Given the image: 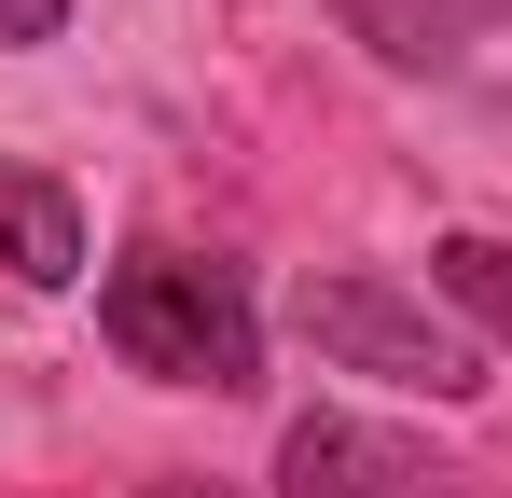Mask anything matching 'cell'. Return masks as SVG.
Returning <instances> with one entry per match:
<instances>
[{"mask_svg":"<svg viewBox=\"0 0 512 498\" xmlns=\"http://www.w3.org/2000/svg\"><path fill=\"white\" fill-rule=\"evenodd\" d=\"M97 332L153 374V388H208V402H236L263 388V305L250 277L222 263V249H125L111 277H97Z\"/></svg>","mask_w":512,"mask_h":498,"instance_id":"obj_1","label":"cell"},{"mask_svg":"<svg viewBox=\"0 0 512 498\" xmlns=\"http://www.w3.org/2000/svg\"><path fill=\"white\" fill-rule=\"evenodd\" d=\"M139 498H222V485H139Z\"/></svg>","mask_w":512,"mask_h":498,"instance_id":"obj_8","label":"cell"},{"mask_svg":"<svg viewBox=\"0 0 512 498\" xmlns=\"http://www.w3.org/2000/svg\"><path fill=\"white\" fill-rule=\"evenodd\" d=\"M0 263H14L28 291H70V277H84V194H70L56 166L0 153Z\"/></svg>","mask_w":512,"mask_h":498,"instance_id":"obj_4","label":"cell"},{"mask_svg":"<svg viewBox=\"0 0 512 498\" xmlns=\"http://www.w3.org/2000/svg\"><path fill=\"white\" fill-rule=\"evenodd\" d=\"M429 291H443L471 332L512 346V249H499V236H443V249H429Z\"/></svg>","mask_w":512,"mask_h":498,"instance_id":"obj_6","label":"cell"},{"mask_svg":"<svg viewBox=\"0 0 512 498\" xmlns=\"http://www.w3.org/2000/svg\"><path fill=\"white\" fill-rule=\"evenodd\" d=\"M70 28V0H0V42H56Z\"/></svg>","mask_w":512,"mask_h":498,"instance_id":"obj_7","label":"cell"},{"mask_svg":"<svg viewBox=\"0 0 512 498\" xmlns=\"http://www.w3.org/2000/svg\"><path fill=\"white\" fill-rule=\"evenodd\" d=\"M346 28H360L388 70H443L471 28H512V0H346Z\"/></svg>","mask_w":512,"mask_h":498,"instance_id":"obj_5","label":"cell"},{"mask_svg":"<svg viewBox=\"0 0 512 498\" xmlns=\"http://www.w3.org/2000/svg\"><path fill=\"white\" fill-rule=\"evenodd\" d=\"M291 319H305V346H319V360L374 374V388H429V402H471V388H485V346L443 319L429 291L374 277V263H333V277H305V291H291Z\"/></svg>","mask_w":512,"mask_h":498,"instance_id":"obj_2","label":"cell"},{"mask_svg":"<svg viewBox=\"0 0 512 498\" xmlns=\"http://www.w3.org/2000/svg\"><path fill=\"white\" fill-rule=\"evenodd\" d=\"M277 498H499L471 457H443L388 415H291L277 429Z\"/></svg>","mask_w":512,"mask_h":498,"instance_id":"obj_3","label":"cell"}]
</instances>
